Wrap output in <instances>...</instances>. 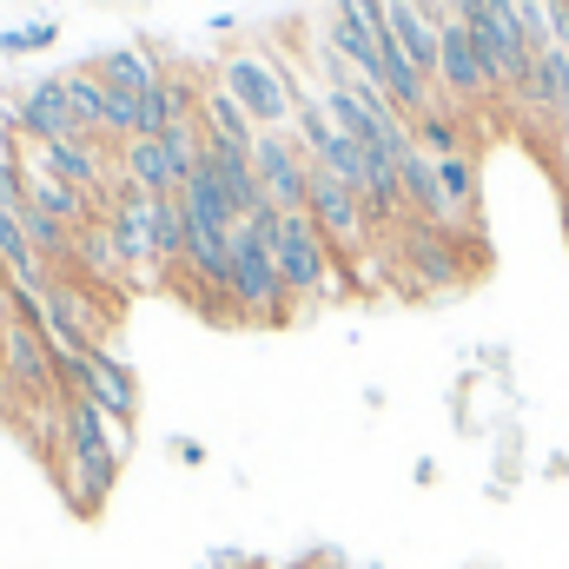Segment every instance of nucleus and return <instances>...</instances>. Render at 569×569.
<instances>
[{
    "label": "nucleus",
    "instance_id": "obj_1",
    "mask_svg": "<svg viewBox=\"0 0 569 569\" xmlns=\"http://www.w3.org/2000/svg\"><path fill=\"white\" fill-rule=\"evenodd\" d=\"M284 212H259V219H239L232 226V279H226V305H232V325H284L291 318V291L279 279V259H272V226Z\"/></svg>",
    "mask_w": 569,
    "mask_h": 569
},
{
    "label": "nucleus",
    "instance_id": "obj_2",
    "mask_svg": "<svg viewBox=\"0 0 569 569\" xmlns=\"http://www.w3.org/2000/svg\"><path fill=\"white\" fill-rule=\"evenodd\" d=\"M272 259H279L284 291H291V311L331 298V284H338V259H331L325 232L311 226V212H284L279 226H272Z\"/></svg>",
    "mask_w": 569,
    "mask_h": 569
},
{
    "label": "nucleus",
    "instance_id": "obj_3",
    "mask_svg": "<svg viewBox=\"0 0 569 569\" xmlns=\"http://www.w3.org/2000/svg\"><path fill=\"white\" fill-rule=\"evenodd\" d=\"M219 87L246 107V120L259 127V133H284L291 127V73H284L272 53H232L226 67H219Z\"/></svg>",
    "mask_w": 569,
    "mask_h": 569
},
{
    "label": "nucleus",
    "instance_id": "obj_4",
    "mask_svg": "<svg viewBox=\"0 0 569 569\" xmlns=\"http://www.w3.org/2000/svg\"><path fill=\"white\" fill-rule=\"evenodd\" d=\"M305 212H311V226L325 232V246H331V259L338 266H358V252L371 246V212H365V199H358V186H345L338 172H325V166H311V199H305Z\"/></svg>",
    "mask_w": 569,
    "mask_h": 569
},
{
    "label": "nucleus",
    "instance_id": "obj_5",
    "mask_svg": "<svg viewBox=\"0 0 569 569\" xmlns=\"http://www.w3.org/2000/svg\"><path fill=\"white\" fill-rule=\"evenodd\" d=\"M60 385H67L73 398L100 405L113 425L133 430V418H140V378H133V365H127V358H113L107 345H100V351H87V358H60Z\"/></svg>",
    "mask_w": 569,
    "mask_h": 569
},
{
    "label": "nucleus",
    "instance_id": "obj_6",
    "mask_svg": "<svg viewBox=\"0 0 569 569\" xmlns=\"http://www.w3.org/2000/svg\"><path fill=\"white\" fill-rule=\"evenodd\" d=\"M437 100H450L457 113H477L497 100V80H490L463 20H443V33H437Z\"/></svg>",
    "mask_w": 569,
    "mask_h": 569
},
{
    "label": "nucleus",
    "instance_id": "obj_7",
    "mask_svg": "<svg viewBox=\"0 0 569 569\" xmlns=\"http://www.w3.org/2000/svg\"><path fill=\"white\" fill-rule=\"evenodd\" d=\"M252 166H259V186H266L272 212H305V199H311V152L298 146L291 127L284 133H259Z\"/></svg>",
    "mask_w": 569,
    "mask_h": 569
},
{
    "label": "nucleus",
    "instance_id": "obj_8",
    "mask_svg": "<svg viewBox=\"0 0 569 569\" xmlns=\"http://www.w3.org/2000/svg\"><path fill=\"white\" fill-rule=\"evenodd\" d=\"M7 127H13L27 146L87 140V133H80V120H73V107H67V87H60V73H53V80H40V87H27V93H20V107L7 113Z\"/></svg>",
    "mask_w": 569,
    "mask_h": 569
},
{
    "label": "nucleus",
    "instance_id": "obj_9",
    "mask_svg": "<svg viewBox=\"0 0 569 569\" xmlns=\"http://www.w3.org/2000/svg\"><path fill=\"white\" fill-rule=\"evenodd\" d=\"M405 266L418 272V284L450 291V284H463V239L443 226H405Z\"/></svg>",
    "mask_w": 569,
    "mask_h": 569
},
{
    "label": "nucleus",
    "instance_id": "obj_10",
    "mask_svg": "<svg viewBox=\"0 0 569 569\" xmlns=\"http://www.w3.org/2000/svg\"><path fill=\"white\" fill-rule=\"evenodd\" d=\"M517 107L550 120V127H563L569 120V47H537L530 53V80H523Z\"/></svg>",
    "mask_w": 569,
    "mask_h": 569
},
{
    "label": "nucleus",
    "instance_id": "obj_11",
    "mask_svg": "<svg viewBox=\"0 0 569 569\" xmlns=\"http://www.w3.org/2000/svg\"><path fill=\"white\" fill-rule=\"evenodd\" d=\"M120 179L140 186V192H179L186 186V166L172 159L166 140H127L120 146Z\"/></svg>",
    "mask_w": 569,
    "mask_h": 569
},
{
    "label": "nucleus",
    "instance_id": "obj_12",
    "mask_svg": "<svg viewBox=\"0 0 569 569\" xmlns=\"http://www.w3.org/2000/svg\"><path fill=\"white\" fill-rule=\"evenodd\" d=\"M93 73H100L113 93H133V100H152L159 80H166V67H159L146 47H107V53L93 60Z\"/></svg>",
    "mask_w": 569,
    "mask_h": 569
},
{
    "label": "nucleus",
    "instance_id": "obj_13",
    "mask_svg": "<svg viewBox=\"0 0 569 569\" xmlns=\"http://www.w3.org/2000/svg\"><path fill=\"white\" fill-rule=\"evenodd\" d=\"M199 133H206V146H232V152H252V146H259V127L246 120V107H239L226 87H206Z\"/></svg>",
    "mask_w": 569,
    "mask_h": 569
},
{
    "label": "nucleus",
    "instance_id": "obj_14",
    "mask_svg": "<svg viewBox=\"0 0 569 569\" xmlns=\"http://www.w3.org/2000/svg\"><path fill=\"white\" fill-rule=\"evenodd\" d=\"M411 140L425 146L430 159H450V152H470V113H457L450 100H437L430 113L411 120Z\"/></svg>",
    "mask_w": 569,
    "mask_h": 569
},
{
    "label": "nucleus",
    "instance_id": "obj_15",
    "mask_svg": "<svg viewBox=\"0 0 569 569\" xmlns=\"http://www.w3.org/2000/svg\"><path fill=\"white\" fill-rule=\"evenodd\" d=\"M60 87H67V107H73L80 133L87 140H107V80L93 67H73V73H60Z\"/></svg>",
    "mask_w": 569,
    "mask_h": 569
},
{
    "label": "nucleus",
    "instance_id": "obj_16",
    "mask_svg": "<svg viewBox=\"0 0 569 569\" xmlns=\"http://www.w3.org/2000/svg\"><path fill=\"white\" fill-rule=\"evenodd\" d=\"M60 40V27L53 20H33V27H7L0 33V53H40V47H53Z\"/></svg>",
    "mask_w": 569,
    "mask_h": 569
},
{
    "label": "nucleus",
    "instance_id": "obj_17",
    "mask_svg": "<svg viewBox=\"0 0 569 569\" xmlns=\"http://www.w3.org/2000/svg\"><path fill=\"white\" fill-rule=\"evenodd\" d=\"M477 7H483V0H443V13H450V20H470Z\"/></svg>",
    "mask_w": 569,
    "mask_h": 569
}]
</instances>
